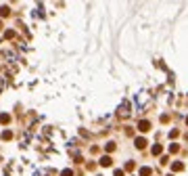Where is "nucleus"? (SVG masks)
I'll use <instances>...</instances> for the list:
<instances>
[{"mask_svg": "<svg viewBox=\"0 0 188 176\" xmlns=\"http://www.w3.org/2000/svg\"><path fill=\"white\" fill-rule=\"evenodd\" d=\"M178 151H180V145L171 143V145H169V153H178Z\"/></svg>", "mask_w": 188, "mask_h": 176, "instance_id": "9d476101", "label": "nucleus"}, {"mask_svg": "<svg viewBox=\"0 0 188 176\" xmlns=\"http://www.w3.org/2000/svg\"><path fill=\"white\" fill-rule=\"evenodd\" d=\"M151 174H153V170H151V168H146V166L140 168V176H151Z\"/></svg>", "mask_w": 188, "mask_h": 176, "instance_id": "0eeeda50", "label": "nucleus"}, {"mask_svg": "<svg viewBox=\"0 0 188 176\" xmlns=\"http://www.w3.org/2000/svg\"><path fill=\"white\" fill-rule=\"evenodd\" d=\"M126 170H128V172H130V170H134V162H128V164H126Z\"/></svg>", "mask_w": 188, "mask_h": 176, "instance_id": "4468645a", "label": "nucleus"}, {"mask_svg": "<svg viewBox=\"0 0 188 176\" xmlns=\"http://www.w3.org/2000/svg\"><path fill=\"white\" fill-rule=\"evenodd\" d=\"M161 151H163L161 145H153V155H161Z\"/></svg>", "mask_w": 188, "mask_h": 176, "instance_id": "1a4fd4ad", "label": "nucleus"}, {"mask_svg": "<svg viewBox=\"0 0 188 176\" xmlns=\"http://www.w3.org/2000/svg\"><path fill=\"white\" fill-rule=\"evenodd\" d=\"M186 141H188V136H186Z\"/></svg>", "mask_w": 188, "mask_h": 176, "instance_id": "a211bd4d", "label": "nucleus"}, {"mask_svg": "<svg viewBox=\"0 0 188 176\" xmlns=\"http://www.w3.org/2000/svg\"><path fill=\"white\" fill-rule=\"evenodd\" d=\"M115 176H126V174H123V170H115Z\"/></svg>", "mask_w": 188, "mask_h": 176, "instance_id": "dca6fc26", "label": "nucleus"}, {"mask_svg": "<svg viewBox=\"0 0 188 176\" xmlns=\"http://www.w3.org/2000/svg\"><path fill=\"white\" fill-rule=\"evenodd\" d=\"M105 149H107L109 153H113V151H115V143H107V145H105Z\"/></svg>", "mask_w": 188, "mask_h": 176, "instance_id": "9b49d317", "label": "nucleus"}, {"mask_svg": "<svg viewBox=\"0 0 188 176\" xmlns=\"http://www.w3.org/2000/svg\"><path fill=\"white\" fill-rule=\"evenodd\" d=\"M4 38H6V40H11V38H15V32H13V29H9V32L4 34Z\"/></svg>", "mask_w": 188, "mask_h": 176, "instance_id": "f8f14e48", "label": "nucleus"}, {"mask_svg": "<svg viewBox=\"0 0 188 176\" xmlns=\"http://www.w3.org/2000/svg\"><path fill=\"white\" fill-rule=\"evenodd\" d=\"M134 145H136V149H144V147H146V139H136V141H134Z\"/></svg>", "mask_w": 188, "mask_h": 176, "instance_id": "7ed1b4c3", "label": "nucleus"}, {"mask_svg": "<svg viewBox=\"0 0 188 176\" xmlns=\"http://www.w3.org/2000/svg\"><path fill=\"white\" fill-rule=\"evenodd\" d=\"M186 124H188V117H186Z\"/></svg>", "mask_w": 188, "mask_h": 176, "instance_id": "f3484780", "label": "nucleus"}, {"mask_svg": "<svg viewBox=\"0 0 188 176\" xmlns=\"http://www.w3.org/2000/svg\"><path fill=\"white\" fill-rule=\"evenodd\" d=\"M11 139H13L11 130H2V141H11Z\"/></svg>", "mask_w": 188, "mask_h": 176, "instance_id": "39448f33", "label": "nucleus"}, {"mask_svg": "<svg viewBox=\"0 0 188 176\" xmlns=\"http://www.w3.org/2000/svg\"><path fill=\"white\" fill-rule=\"evenodd\" d=\"M11 122V115L9 113H0V124H9Z\"/></svg>", "mask_w": 188, "mask_h": 176, "instance_id": "423d86ee", "label": "nucleus"}, {"mask_svg": "<svg viewBox=\"0 0 188 176\" xmlns=\"http://www.w3.org/2000/svg\"><path fill=\"white\" fill-rule=\"evenodd\" d=\"M138 130H140V132H149V130H151V122H149V119H140V122H138Z\"/></svg>", "mask_w": 188, "mask_h": 176, "instance_id": "f257e3e1", "label": "nucleus"}, {"mask_svg": "<svg viewBox=\"0 0 188 176\" xmlns=\"http://www.w3.org/2000/svg\"><path fill=\"white\" fill-rule=\"evenodd\" d=\"M98 164L103 166V168H109V166L113 164V159H111V157H109V155H103V157H100V162H98Z\"/></svg>", "mask_w": 188, "mask_h": 176, "instance_id": "f03ea898", "label": "nucleus"}, {"mask_svg": "<svg viewBox=\"0 0 188 176\" xmlns=\"http://www.w3.org/2000/svg\"><path fill=\"white\" fill-rule=\"evenodd\" d=\"M171 170H174V172H182V170H184V164H182V162H174V164H171Z\"/></svg>", "mask_w": 188, "mask_h": 176, "instance_id": "20e7f679", "label": "nucleus"}, {"mask_svg": "<svg viewBox=\"0 0 188 176\" xmlns=\"http://www.w3.org/2000/svg\"><path fill=\"white\" fill-rule=\"evenodd\" d=\"M61 176H73V172H71L69 168H67V170H63V172H61Z\"/></svg>", "mask_w": 188, "mask_h": 176, "instance_id": "ddd939ff", "label": "nucleus"}, {"mask_svg": "<svg viewBox=\"0 0 188 176\" xmlns=\"http://www.w3.org/2000/svg\"><path fill=\"white\" fill-rule=\"evenodd\" d=\"M178 134H180V132H178V130H171V132H169V139H176Z\"/></svg>", "mask_w": 188, "mask_h": 176, "instance_id": "2eb2a0df", "label": "nucleus"}, {"mask_svg": "<svg viewBox=\"0 0 188 176\" xmlns=\"http://www.w3.org/2000/svg\"><path fill=\"white\" fill-rule=\"evenodd\" d=\"M9 15H11V9H9V6H2V9H0V17H9Z\"/></svg>", "mask_w": 188, "mask_h": 176, "instance_id": "6e6552de", "label": "nucleus"}]
</instances>
